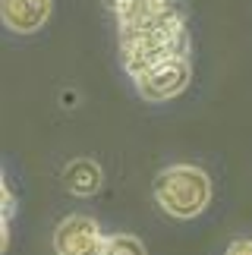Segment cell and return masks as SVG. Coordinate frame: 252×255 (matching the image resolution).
Listing matches in <instances>:
<instances>
[{"label":"cell","mask_w":252,"mask_h":255,"mask_svg":"<svg viewBox=\"0 0 252 255\" xmlns=\"http://www.w3.org/2000/svg\"><path fill=\"white\" fill-rule=\"evenodd\" d=\"M154 202L177 221H192L211 205V180L196 164H173L154 176Z\"/></svg>","instance_id":"cell-1"},{"label":"cell","mask_w":252,"mask_h":255,"mask_svg":"<svg viewBox=\"0 0 252 255\" xmlns=\"http://www.w3.org/2000/svg\"><path fill=\"white\" fill-rule=\"evenodd\" d=\"M189 28L173 25L158 28V32H142V35H120V63L129 76H139L145 70L177 57H189Z\"/></svg>","instance_id":"cell-2"},{"label":"cell","mask_w":252,"mask_h":255,"mask_svg":"<svg viewBox=\"0 0 252 255\" xmlns=\"http://www.w3.org/2000/svg\"><path fill=\"white\" fill-rule=\"evenodd\" d=\"M189 79H192L189 57H177V60L158 63V66H151V70L132 76V85H135V92H139L142 101L164 104V101H173L177 95L186 92Z\"/></svg>","instance_id":"cell-3"},{"label":"cell","mask_w":252,"mask_h":255,"mask_svg":"<svg viewBox=\"0 0 252 255\" xmlns=\"http://www.w3.org/2000/svg\"><path fill=\"white\" fill-rule=\"evenodd\" d=\"M108 233H101L98 221L89 214H70L54 230V252L57 255H104Z\"/></svg>","instance_id":"cell-4"},{"label":"cell","mask_w":252,"mask_h":255,"mask_svg":"<svg viewBox=\"0 0 252 255\" xmlns=\"http://www.w3.org/2000/svg\"><path fill=\"white\" fill-rule=\"evenodd\" d=\"M54 0H0L3 25L16 35H32L51 19Z\"/></svg>","instance_id":"cell-5"},{"label":"cell","mask_w":252,"mask_h":255,"mask_svg":"<svg viewBox=\"0 0 252 255\" xmlns=\"http://www.w3.org/2000/svg\"><path fill=\"white\" fill-rule=\"evenodd\" d=\"M101 183H104V173L89 158H76L63 167V186L73 195H95L101 189Z\"/></svg>","instance_id":"cell-6"},{"label":"cell","mask_w":252,"mask_h":255,"mask_svg":"<svg viewBox=\"0 0 252 255\" xmlns=\"http://www.w3.org/2000/svg\"><path fill=\"white\" fill-rule=\"evenodd\" d=\"M104 255H145V246L132 233H111L104 243Z\"/></svg>","instance_id":"cell-7"},{"label":"cell","mask_w":252,"mask_h":255,"mask_svg":"<svg viewBox=\"0 0 252 255\" xmlns=\"http://www.w3.org/2000/svg\"><path fill=\"white\" fill-rule=\"evenodd\" d=\"M224 255H252V240H234V243H230V246H227V252Z\"/></svg>","instance_id":"cell-8"},{"label":"cell","mask_w":252,"mask_h":255,"mask_svg":"<svg viewBox=\"0 0 252 255\" xmlns=\"http://www.w3.org/2000/svg\"><path fill=\"white\" fill-rule=\"evenodd\" d=\"M132 3H135V0H104V6H108V9H111L114 16H120L123 9H129Z\"/></svg>","instance_id":"cell-9"}]
</instances>
